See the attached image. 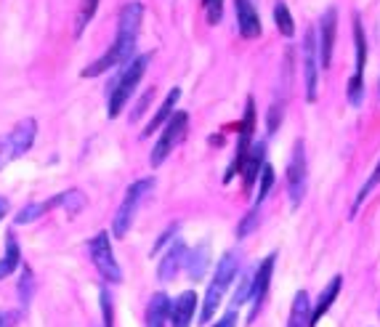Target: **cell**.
I'll return each mask as SVG.
<instances>
[{"label":"cell","mask_w":380,"mask_h":327,"mask_svg":"<svg viewBox=\"0 0 380 327\" xmlns=\"http://www.w3.org/2000/svg\"><path fill=\"white\" fill-rule=\"evenodd\" d=\"M141 19H144V6L138 0H131V3L122 6L120 17H117V37H115L112 48L104 53L102 59H96L91 67L83 69V77H96V75L106 72L109 67L128 64L133 59L138 30H141Z\"/></svg>","instance_id":"cell-1"},{"label":"cell","mask_w":380,"mask_h":327,"mask_svg":"<svg viewBox=\"0 0 380 327\" xmlns=\"http://www.w3.org/2000/svg\"><path fill=\"white\" fill-rule=\"evenodd\" d=\"M149 59H152V56L141 53V56H133V59L122 67V72L117 75V80H115V86H112V93H109V106H106V115H109V118H117L122 112V106L131 102L133 91L138 88L144 72L149 67Z\"/></svg>","instance_id":"cell-2"},{"label":"cell","mask_w":380,"mask_h":327,"mask_svg":"<svg viewBox=\"0 0 380 327\" xmlns=\"http://www.w3.org/2000/svg\"><path fill=\"white\" fill-rule=\"evenodd\" d=\"M234 277H237V256H234V253H226L224 259L218 261L216 277H213V282H210V288H207L205 293V303H202V314H200V322H202V325H207V322L216 317V311H218L221 301H224V293L229 290V285L234 282Z\"/></svg>","instance_id":"cell-3"},{"label":"cell","mask_w":380,"mask_h":327,"mask_svg":"<svg viewBox=\"0 0 380 327\" xmlns=\"http://www.w3.org/2000/svg\"><path fill=\"white\" fill-rule=\"evenodd\" d=\"M187 128H189V115L187 112H173V118L162 125V133H160L157 144L152 147V155H149L152 168L165 162V157L171 155L173 149L181 144V138L187 136Z\"/></svg>","instance_id":"cell-4"},{"label":"cell","mask_w":380,"mask_h":327,"mask_svg":"<svg viewBox=\"0 0 380 327\" xmlns=\"http://www.w3.org/2000/svg\"><path fill=\"white\" fill-rule=\"evenodd\" d=\"M35 133H37L35 120H21L8 136L0 138V168H6L8 162L27 155L35 144Z\"/></svg>","instance_id":"cell-5"},{"label":"cell","mask_w":380,"mask_h":327,"mask_svg":"<svg viewBox=\"0 0 380 327\" xmlns=\"http://www.w3.org/2000/svg\"><path fill=\"white\" fill-rule=\"evenodd\" d=\"M152 187H155V178H141V181L128 187L125 200H122L120 210H117V216H115V224H112L115 237H125V234H128V229H131L133 218H136V210L138 205H141V200L152 191Z\"/></svg>","instance_id":"cell-6"},{"label":"cell","mask_w":380,"mask_h":327,"mask_svg":"<svg viewBox=\"0 0 380 327\" xmlns=\"http://www.w3.org/2000/svg\"><path fill=\"white\" fill-rule=\"evenodd\" d=\"M88 250H91V261H93V266L99 269V274H102L106 282H115V285H117L122 279V272L117 259H115V253H112L109 234H106V232H99L93 240L88 242Z\"/></svg>","instance_id":"cell-7"},{"label":"cell","mask_w":380,"mask_h":327,"mask_svg":"<svg viewBox=\"0 0 380 327\" xmlns=\"http://www.w3.org/2000/svg\"><path fill=\"white\" fill-rule=\"evenodd\" d=\"M253 128H256V106H253V99H250L247 106H245V120H242V133H240V141H237V152H234V160H231V165H229V171H226L224 176L226 184L245 168V160H247L250 149H253Z\"/></svg>","instance_id":"cell-8"},{"label":"cell","mask_w":380,"mask_h":327,"mask_svg":"<svg viewBox=\"0 0 380 327\" xmlns=\"http://www.w3.org/2000/svg\"><path fill=\"white\" fill-rule=\"evenodd\" d=\"M301 59H303L306 99H309V102H316V88H319V48H316V32H314V30H306Z\"/></svg>","instance_id":"cell-9"},{"label":"cell","mask_w":380,"mask_h":327,"mask_svg":"<svg viewBox=\"0 0 380 327\" xmlns=\"http://www.w3.org/2000/svg\"><path fill=\"white\" fill-rule=\"evenodd\" d=\"M354 43H357V67H354V75L348 80V102L354 106H359L364 99V64H367V40H364L362 32V21L354 19Z\"/></svg>","instance_id":"cell-10"},{"label":"cell","mask_w":380,"mask_h":327,"mask_svg":"<svg viewBox=\"0 0 380 327\" xmlns=\"http://www.w3.org/2000/svg\"><path fill=\"white\" fill-rule=\"evenodd\" d=\"M287 191H290V205L298 207L306 194V152L303 144L298 141L287 162Z\"/></svg>","instance_id":"cell-11"},{"label":"cell","mask_w":380,"mask_h":327,"mask_svg":"<svg viewBox=\"0 0 380 327\" xmlns=\"http://www.w3.org/2000/svg\"><path fill=\"white\" fill-rule=\"evenodd\" d=\"M274 263H276V256H266V259L260 261L258 272L253 274V282H250V319L247 322H253L256 317H258V309L263 306V301H266V293H269V285H272V274H274Z\"/></svg>","instance_id":"cell-12"},{"label":"cell","mask_w":380,"mask_h":327,"mask_svg":"<svg viewBox=\"0 0 380 327\" xmlns=\"http://www.w3.org/2000/svg\"><path fill=\"white\" fill-rule=\"evenodd\" d=\"M335 27H338V14H335V8H327L325 17L319 19V37H316V48H319V64H322V69H327L330 64H332Z\"/></svg>","instance_id":"cell-13"},{"label":"cell","mask_w":380,"mask_h":327,"mask_svg":"<svg viewBox=\"0 0 380 327\" xmlns=\"http://www.w3.org/2000/svg\"><path fill=\"white\" fill-rule=\"evenodd\" d=\"M187 256H189V250H187V245L181 240H175L165 250V256L160 261V266H157V277L162 279V282H171L173 277L178 274L184 266H187Z\"/></svg>","instance_id":"cell-14"},{"label":"cell","mask_w":380,"mask_h":327,"mask_svg":"<svg viewBox=\"0 0 380 327\" xmlns=\"http://www.w3.org/2000/svg\"><path fill=\"white\" fill-rule=\"evenodd\" d=\"M194 311H197V293H194V290H184V293L171 303L168 322H171L173 327H189L191 319H194Z\"/></svg>","instance_id":"cell-15"},{"label":"cell","mask_w":380,"mask_h":327,"mask_svg":"<svg viewBox=\"0 0 380 327\" xmlns=\"http://www.w3.org/2000/svg\"><path fill=\"white\" fill-rule=\"evenodd\" d=\"M234 8H237V27H240V35L253 40L260 35V19L258 11L253 6V0H234Z\"/></svg>","instance_id":"cell-16"},{"label":"cell","mask_w":380,"mask_h":327,"mask_svg":"<svg viewBox=\"0 0 380 327\" xmlns=\"http://www.w3.org/2000/svg\"><path fill=\"white\" fill-rule=\"evenodd\" d=\"M263 165H266V144L258 141V144H253L250 155L245 160V168H242V181H245V189L247 191L253 189V184L258 181Z\"/></svg>","instance_id":"cell-17"},{"label":"cell","mask_w":380,"mask_h":327,"mask_svg":"<svg viewBox=\"0 0 380 327\" xmlns=\"http://www.w3.org/2000/svg\"><path fill=\"white\" fill-rule=\"evenodd\" d=\"M341 288H343V277H332L330 279V285L322 290V295H319V301H316V306H314V311H311V322L309 327H316V322L327 314V309L335 303V298H338V293H341Z\"/></svg>","instance_id":"cell-18"},{"label":"cell","mask_w":380,"mask_h":327,"mask_svg":"<svg viewBox=\"0 0 380 327\" xmlns=\"http://www.w3.org/2000/svg\"><path fill=\"white\" fill-rule=\"evenodd\" d=\"M181 99V88H171L168 91V96H165V102H162V106L155 112V118L146 122V128H144V136H152L155 131H160L165 122L173 118V106H175V102Z\"/></svg>","instance_id":"cell-19"},{"label":"cell","mask_w":380,"mask_h":327,"mask_svg":"<svg viewBox=\"0 0 380 327\" xmlns=\"http://www.w3.org/2000/svg\"><path fill=\"white\" fill-rule=\"evenodd\" d=\"M168 311H171V301L165 293L152 295L149 309H146V327H165L168 322Z\"/></svg>","instance_id":"cell-20"},{"label":"cell","mask_w":380,"mask_h":327,"mask_svg":"<svg viewBox=\"0 0 380 327\" xmlns=\"http://www.w3.org/2000/svg\"><path fill=\"white\" fill-rule=\"evenodd\" d=\"M207 263H210V253H207V242H202L187 256V274H189V279H202Z\"/></svg>","instance_id":"cell-21"},{"label":"cell","mask_w":380,"mask_h":327,"mask_svg":"<svg viewBox=\"0 0 380 327\" xmlns=\"http://www.w3.org/2000/svg\"><path fill=\"white\" fill-rule=\"evenodd\" d=\"M311 322V306H309V295L301 293L295 295L293 309H290V325L287 327H309Z\"/></svg>","instance_id":"cell-22"},{"label":"cell","mask_w":380,"mask_h":327,"mask_svg":"<svg viewBox=\"0 0 380 327\" xmlns=\"http://www.w3.org/2000/svg\"><path fill=\"white\" fill-rule=\"evenodd\" d=\"M274 24L279 35H285V37H293L295 35V21L290 17V8H287L285 0H276L274 3Z\"/></svg>","instance_id":"cell-23"},{"label":"cell","mask_w":380,"mask_h":327,"mask_svg":"<svg viewBox=\"0 0 380 327\" xmlns=\"http://www.w3.org/2000/svg\"><path fill=\"white\" fill-rule=\"evenodd\" d=\"M51 207H59V200L51 197V200H46V203H35V205H27L24 210H19L17 213V224H30L35 218H40L43 213H48Z\"/></svg>","instance_id":"cell-24"},{"label":"cell","mask_w":380,"mask_h":327,"mask_svg":"<svg viewBox=\"0 0 380 327\" xmlns=\"http://www.w3.org/2000/svg\"><path fill=\"white\" fill-rule=\"evenodd\" d=\"M19 266V245L14 237H8V247H6V256L0 259V279L8 274H14Z\"/></svg>","instance_id":"cell-25"},{"label":"cell","mask_w":380,"mask_h":327,"mask_svg":"<svg viewBox=\"0 0 380 327\" xmlns=\"http://www.w3.org/2000/svg\"><path fill=\"white\" fill-rule=\"evenodd\" d=\"M56 200H59V207H64L69 213H80L86 207V197H83V191L77 189L61 191V194H56Z\"/></svg>","instance_id":"cell-26"},{"label":"cell","mask_w":380,"mask_h":327,"mask_svg":"<svg viewBox=\"0 0 380 327\" xmlns=\"http://www.w3.org/2000/svg\"><path fill=\"white\" fill-rule=\"evenodd\" d=\"M274 187V168L272 165H263V171H260V184H258V194H256V200H253V207L258 210L260 203L269 197V191Z\"/></svg>","instance_id":"cell-27"},{"label":"cell","mask_w":380,"mask_h":327,"mask_svg":"<svg viewBox=\"0 0 380 327\" xmlns=\"http://www.w3.org/2000/svg\"><path fill=\"white\" fill-rule=\"evenodd\" d=\"M96 6H99V0H83V3H80V14H77V24H75V37L83 35V30L88 27V21H91L93 14H96Z\"/></svg>","instance_id":"cell-28"},{"label":"cell","mask_w":380,"mask_h":327,"mask_svg":"<svg viewBox=\"0 0 380 327\" xmlns=\"http://www.w3.org/2000/svg\"><path fill=\"white\" fill-rule=\"evenodd\" d=\"M378 184H380V162H378V165H375V171H372V176L367 178V184H364L362 189H359V194H357V200H354V213L359 210V205H362L364 200H367V197L372 194V189H375Z\"/></svg>","instance_id":"cell-29"},{"label":"cell","mask_w":380,"mask_h":327,"mask_svg":"<svg viewBox=\"0 0 380 327\" xmlns=\"http://www.w3.org/2000/svg\"><path fill=\"white\" fill-rule=\"evenodd\" d=\"M202 6H205L207 21H210V24H218L221 17H224V0H202Z\"/></svg>","instance_id":"cell-30"},{"label":"cell","mask_w":380,"mask_h":327,"mask_svg":"<svg viewBox=\"0 0 380 327\" xmlns=\"http://www.w3.org/2000/svg\"><path fill=\"white\" fill-rule=\"evenodd\" d=\"M250 282H253V274H242L240 285H237V293H234V309L242 306L245 301H250Z\"/></svg>","instance_id":"cell-31"},{"label":"cell","mask_w":380,"mask_h":327,"mask_svg":"<svg viewBox=\"0 0 380 327\" xmlns=\"http://www.w3.org/2000/svg\"><path fill=\"white\" fill-rule=\"evenodd\" d=\"M256 224H258V210L253 207V210H250V213L242 218L240 229H237V237H247V234L253 232V226H256Z\"/></svg>","instance_id":"cell-32"},{"label":"cell","mask_w":380,"mask_h":327,"mask_svg":"<svg viewBox=\"0 0 380 327\" xmlns=\"http://www.w3.org/2000/svg\"><path fill=\"white\" fill-rule=\"evenodd\" d=\"M102 311H104V327H112V301H109V293L102 290Z\"/></svg>","instance_id":"cell-33"},{"label":"cell","mask_w":380,"mask_h":327,"mask_svg":"<svg viewBox=\"0 0 380 327\" xmlns=\"http://www.w3.org/2000/svg\"><path fill=\"white\" fill-rule=\"evenodd\" d=\"M237 319H240V317H237V309H231V311H226L224 317L216 322V327H237Z\"/></svg>","instance_id":"cell-34"},{"label":"cell","mask_w":380,"mask_h":327,"mask_svg":"<svg viewBox=\"0 0 380 327\" xmlns=\"http://www.w3.org/2000/svg\"><path fill=\"white\" fill-rule=\"evenodd\" d=\"M6 210H8V203L0 197V221H3V216H6Z\"/></svg>","instance_id":"cell-35"},{"label":"cell","mask_w":380,"mask_h":327,"mask_svg":"<svg viewBox=\"0 0 380 327\" xmlns=\"http://www.w3.org/2000/svg\"><path fill=\"white\" fill-rule=\"evenodd\" d=\"M0 327H3V314H0Z\"/></svg>","instance_id":"cell-36"}]
</instances>
